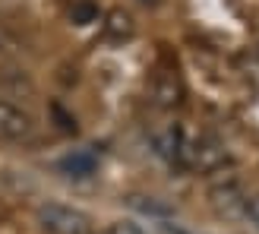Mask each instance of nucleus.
I'll return each instance as SVG.
<instances>
[{
  "label": "nucleus",
  "instance_id": "423d86ee",
  "mask_svg": "<svg viewBox=\"0 0 259 234\" xmlns=\"http://www.w3.org/2000/svg\"><path fill=\"white\" fill-rule=\"evenodd\" d=\"M60 171L67 174V177H76V180H82V177H92L95 174V168H98V155L92 149H79V152H70L67 159H60Z\"/></svg>",
  "mask_w": 259,
  "mask_h": 234
},
{
  "label": "nucleus",
  "instance_id": "39448f33",
  "mask_svg": "<svg viewBox=\"0 0 259 234\" xmlns=\"http://www.w3.org/2000/svg\"><path fill=\"white\" fill-rule=\"evenodd\" d=\"M184 142H187V133L180 127H164L158 133H152V146H155V155L164 159L167 165L180 168V152H184Z\"/></svg>",
  "mask_w": 259,
  "mask_h": 234
},
{
  "label": "nucleus",
  "instance_id": "f8f14e48",
  "mask_svg": "<svg viewBox=\"0 0 259 234\" xmlns=\"http://www.w3.org/2000/svg\"><path fill=\"white\" fill-rule=\"evenodd\" d=\"M243 212H247L253 222L259 225V193H253V197H247V203H243Z\"/></svg>",
  "mask_w": 259,
  "mask_h": 234
},
{
  "label": "nucleus",
  "instance_id": "0eeeda50",
  "mask_svg": "<svg viewBox=\"0 0 259 234\" xmlns=\"http://www.w3.org/2000/svg\"><path fill=\"white\" fill-rule=\"evenodd\" d=\"M101 32H105V38H111V42H126V38H133V32H136V22L126 10L114 7V10H108L105 22H101Z\"/></svg>",
  "mask_w": 259,
  "mask_h": 234
},
{
  "label": "nucleus",
  "instance_id": "f03ea898",
  "mask_svg": "<svg viewBox=\"0 0 259 234\" xmlns=\"http://www.w3.org/2000/svg\"><path fill=\"white\" fill-rule=\"evenodd\" d=\"M38 225L48 234H92V218L63 203H45L38 209Z\"/></svg>",
  "mask_w": 259,
  "mask_h": 234
},
{
  "label": "nucleus",
  "instance_id": "20e7f679",
  "mask_svg": "<svg viewBox=\"0 0 259 234\" xmlns=\"http://www.w3.org/2000/svg\"><path fill=\"white\" fill-rule=\"evenodd\" d=\"M32 130H35V124H32L29 111L0 98V142H22L32 136Z\"/></svg>",
  "mask_w": 259,
  "mask_h": 234
},
{
  "label": "nucleus",
  "instance_id": "f257e3e1",
  "mask_svg": "<svg viewBox=\"0 0 259 234\" xmlns=\"http://www.w3.org/2000/svg\"><path fill=\"white\" fill-rule=\"evenodd\" d=\"M231 162V155L225 149V142H218L215 136H187L184 152H180V168L184 171H199V174H212L218 168H225Z\"/></svg>",
  "mask_w": 259,
  "mask_h": 234
},
{
  "label": "nucleus",
  "instance_id": "1a4fd4ad",
  "mask_svg": "<svg viewBox=\"0 0 259 234\" xmlns=\"http://www.w3.org/2000/svg\"><path fill=\"white\" fill-rule=\"evenodd\" d=\"M98 16V10L95 4H89V0H73V10H70V19L76 25H89V22H95Z\"/></svg>",
  "mask_w": 259,
  "mask_h": 234
},
{
  "label": "nucleus",
  "instance_id": "ddd939ff",
  "mask_svg": "<svg viewBox=\"0 0 259 234\" xmlns=\"http://www.w3.org/2000/svg\"><path fill=\"white\" fill-rule=\"evenodd\" d=\"M167 234H196V231H190L184 225H167Z\"/></svg>",
  "mask_w": 259,
  "mask_h": 234
},
{
  "label": "nucleus",
  "instance_id": "6e6552de",
  "mask_svg": "<svg viewBox=\"0 0 259 234\" xmlns=\"http://www.w3.org/2000/svg\"><path fill=\"white\" fill-rule=\"evenodd\" d=\"M130 206L133 209H139V212H146V215H171V206H164V203H158L155 197H130Z\"/></svg>",
  "mask_w": 259,
  "mask_h": 234
},
{
  "label": "nucleus",
  "instance_id": "9d476101",
  "mask_svg": "<svg viewBox=\"0 0 259 234\" xmlns=\"http://www.w3.org/2000/svg\"><path fill=\"white\" fill-rule=\"evenodd\" d=\"M105 234H146V231L139 225H133V222H114V225L105 228Z\"/></svg>",
  "mask_w": 259,
  "mask_h": 234
},
{
  "label": "nucleus",
  "instance_id": "9b49d317",
  "mask_svg": "<svg viewBox=\"0 0 259 234\" xmlns=\"http://www.w3.org/2000/svg\"><path fill=\"white\" fill-rule=\"evenodd\" d=\"M54 114H57V121H60V130H63V133H76V121L63 114V108H60V105H54Z\"/></svg>",
  "mask_w": 259,
  "mask_h": 234
},
{
  "label": "nucleus",
  "instance_id": "7ed1b4c3",
  "mask_svg": "<svg viewBox=\"0 0 259 234\" xmlns=\"http://www.w3.org/2000/svg\"><path fill=\"white\" fill-rule=\"evenodd\" d=\"M149 98H152V105L161 108V111L180 108V105H184V98H187V86H184V80H180V73L174 67L155 70L152 83H149Z\"/></svg>",
  "mask_w": 259,
  "mask_h": 234
}]
</instances>
